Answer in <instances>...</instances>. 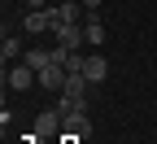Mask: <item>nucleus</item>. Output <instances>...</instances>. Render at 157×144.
<instances>
[{
    "label": "nucleus",
    "instance_id": "f257e3e1",
    "mask_svg": "<svg viewBox=\"0 0 157 144\" xmlns=\"http://www.w3.org/2000/svg\"><path fill=\"white\" fill-rule=\"evenodd\" d=\"M52 26H57V9H31L22 18V31L26 35H52Z\"/></svg>",
    "mask_w": 157,
    "mask_h": 144
},
{
    "label": "nucleus",
    "instance_id": "0eeeda50",
    "mask_svg": "<svg viewBox=\"0 0 157 144\" xmlns=\"http://www.w3.org/2000/svg\"><path fill=\"white\" fill-rule=\"evenodd\" d=\"M83 74H87V83H105V74H109V61L101 53H87L83 57Z\"/></svg>",
    "mask_w": 157,
    "mask_h": 144
},
{
    "label": "nucleus",
    "instance_id": "9b49d317",
    "mask_svg": "<svg viewBox=\"0 0 157 144\" xmlns=\"http://www.w3.org/2000/svg\"><path fill=\"white\" fill-rule=\"evenodd\" d=\"M61 22H78V5L74 0H61V5H57V26Z\"/></svg>",
    "mask_w": 157,
    "mask_h": 144
},
{
    "label": "nucleus",
    "instance_id": "423d86ee",
    "mask_svg": "<svg viewBox=\"0 0 157 144\" xmlns=\"http://www.w3.org/2000/svg\"><path fill=\"white\" fill-rule=\"evenodd\" d=\"M66 74H70L66 66H57V61H48V66L39 70V88H44V92H61V88H66Z\"/></svg>",
    "mask_w": 157,
    "mask_h": 144
},
{
    "label": "nucleus",
    "instance_id": "f03ea898",
    "mask_svg": "<svg viewBox=\"0 0 157 144\" xmlns=\"http://www.w3.org/2000/svg\"><path fill=\"white\" fill-rule=\"evenodd\" d=\"M61 127H66L61 109H44L35 118V140H61Z\"/></svg>",
    "mask_w": 157,
    "mask_h": 144
},
{
    "label": "nucleus",
    "instance_id": "ddd939ff",
    "mask_svg": "<svg viewBox=\"0 0 157 144\" xmlns=\"http://www.w3.org/2000/svg\"><path fill=\"white\" fill-rule=\"evenodd\" d=\"M26 5H31V9H44V0H26Z\"/></svg>",
    "mask_w": 157,
    "mask_h": 144
},
{
    "label": "nucleus",
    "instance_id": "39448f33",
    "mask_svg": "<svg viewBox=\"0 0 157 144\" xmlns=\"http://www.w3.org/2000/svg\"><path fill=\"white\" fill-rule=\"evenodd\" d=\"M52 35H57V44L70 48V53H78V44H87V35L78 31V22H61V26H52Z\"/></svg>",
    "mask_w": 157,
    "mask_h": 144
},
{
    "label": "nucleus",
    "instance_id": "9d476101",
    "mask_svg": "<svg viewBox=\"0 0 157 144\" xmlns=\"http://www.w3.org/2000/svg\"><path fill=\"white\" fill-rule=\"evenodd\" d=\"M83 35H87V44H92V48H96V44H105V22L92 13L87 22H83Z\"/></svg>",
    "mask_w": 157,
    "mask_h": 144
},
{
    "label": "nucleus",
    "instance_id": "1a4fd4ad",
    "mask_svg": "<svg viewBox=\"0 0 157 144\" xmlns=\"http://www.w3.org/2000/svg\"><path fill=\"white\" fill-rule=\"evenodd\" d=\"M22 61H26V66L39 74V70H44L48 61H52V48H26V53H22Z\"/></svg>",
    "mask_w": 157,
    "mask_h": 144
},
{
    "label": "nucleus",
    "instance_id": "7ed1b4c3",
    "mask_svg": "<svg viewBox=\"0 0 157 144\" xmlns=\"http://www.w3.org/2000/svg\"><path fill=\"white\" fill-rule=\"evenodd\" d=\"M5 79H9V88H13V92H26V88L39 83V74L26 66V61H13V66H5Z\"/></svg>",
    "mask_w": 157,
    "mask_h": 144
},
{
    "label": "nucleus",
    "instance_id": "20e7f679",
    "mask_svg": "<svg viewBox=\"0 0 157 144\" xmlns=\"http://www.w3.org/2000/svg\"><path fill=\"white\" fill-rule=\"evenodd\" d=\"M61 118H66L61 135H70V140H92V118H87L83 109H70V114H61Z\"/></svg>",
    "mask_w": 157,
    "mask_h": 144
},
{
    "label": "nucleus",
    "instance_id": "6e6552de",
    "mask_svg": "<svg viewBox=\"0 0 157 144\" xmlns=\"http://www.w3.org/2000/svg\"><path fill=\"white\" fill-rule=\"evenodd\" d=\"M22 39L17 35H5V44H0V61H5V66H13V61H22Z\"/></svg>",
    "mask_w": 157,
    "mask_h": 144
},
{
    "label": "nucleus",
    "instance_id": "f8f14e48",
    "mask_svg": "<svg viewBox=\"0 0 157 144\" xmlns=\"http://www.w3.org/2000/svg\"><path fill=\"white\" fill-rule=\"evenodd\" d=\"M83 5H87V9H92V13H96V9H101V0H83Z\"/></svg>",
    "mask_w": 157,
    "mask_h": 144
}]
</instances>
